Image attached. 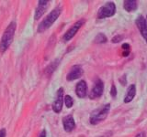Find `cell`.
I'll return each mask as SVG.
<instances>
[{
  "instance_id": "obj_18",
  "label": "cell",
  "mask_w": 147,
  "mask_h": 137,
  "mask_svg": "<svg viewBox=\"0 0 147 137\" xmlns=\"http://www.w3.org/2000/svg\"><path fill=\"white\" fill-rule=\"evenodd\" d=\"M121 48H122V50H123V52H122V55L124 57H126L128 56L129 54H130V51H131V46L125 43V44H123L121 46Z\"/></svg>"
},
{
  "instance_id": "obj_2",
  "label": "cell",
  "mask_w": 147,
  "mask_h": 137,
  "mask_svg": "<svg viewBox=\"0 0 147 137\" xmlns=\"http://www.w3.org/2000/svg\"><path fill=\"white\" fill-rule=\"evenodd\" d=\"M61 13H62V8L60 7H57L56 8H54L52 12H50L49 15L40 23V25L38 27V32L41 33V32H43L46 29H48L49 27L52 26L55 21H56V19L59 17V16L61 15Z\"/></svg>"
},
{
  "instance_id": "obj_5",
  "label": "cell",
  "mask_w": 147,
  "mask_h": 137,
  "mask_svg": "<svg viewBox=\"0 0 147 137\" xmlns=\"http://www.w3.org/2000/svg\"><path fill=\"white\" fill-rule=\"evenodd\" d=\"M103 89H104V84L101 80L98 79L96 80L93 88H92L90 93H89V98L92 100L99 98L101 95L103 94Z\"/></svg>"
},
{
  "instance_id": "obj_4",
  "label": "cell",
  "mask_w": 147,
  "mask_h": 137,
  "mask_svg": "<svg viewBox=\"0 0 147 137\" xmlns=\"http://www.w3.org/2000/svg\"><path fill=\"white\" fill-rule=\"evenodd\" d=\"M115 12H116V6L113 2H108L103 7L99 8L98 12V18L102 19V18L112 17Z\"/></svg>"
},
{
  "instance_id": "obj_13",
  "label": "cell",
  "mask_w": 147,
  "mask_h": 137,
  "mask_svg": "<svg viewBox=\"0 0 147 137\" xmlns=\"http://www.w3.org/2000/svg\"><path fill=\"white\" fill-rule=\"evenodd\" d=\"M135 93H136V87L134 84H131L129 86V88L127 90V94L125 96V98H124V102H131L132 99L134 98L135 96Z\"/></svg>"
},
{
  "instance_id": "obj_12",
  "label": "cell",
  "mask_w": 147,
  "mask_h": 137,
  "mask_svg": "<svg viewBox=\"0 0 147 137\" xmlns=\"http://www.w3.org/2000/svg\"><path fill=\"white\" fill-rule=\"evenodd\" d=\"M76 93L79 98H85L87 94V85L85 80H81L76 84Z\"/></svg>"
},
{
  "instance_id": "obj_25",
  "label": "cell",
  "mask_w": 147,
  "mask_h": 137,
  "mask_svg": "<svg viewBox=\"0 0 147 137\" xmlns=\"http://www.w3.org/2000/svg\"><path fill=\"white\" fill-rule=\"evenodd\" d=\"M146 18H147V16H146Z\"/></svg>"
},
{
  "instance_id": "obj_20",
  "label": "cell",
  "mask_w": 147,
  "mask_h": 137,
  "mask_svg": "<svg viewBox=\"0 0 147 137\" xmlns=\"http://www.w3.org/2000/svg\"><path fill=\"white\" fill-rule=\"evenodd\" d=\"M110 95L112 96V98H115L117 95V90H116V87L115 85H112L111 86V90H110Z\"/></svg>"
},
{
  "instance_id": "obj_15",
  "label": "cell",
  "mask_w": 147,
  "mask_h": 137,
  "mask_svg": "<svg viewBox=\"0 0 147 137\" xmlns=\"http://www.w3.org/2000/svg\"><path fill=\"white\" fill-rule=\"evenodd\" d=\"M58 65H59V59H55L53 62H52L47 68H46V70H45L46 74H47V75L52 74V73L55 70V68H57Z\"/></svg>"
},
{
  "instance_id": "obj_8",
  "label": "cell",
  "mask_w": 147,
  "mask_h": 137,
  "mask_svg": "<svg viewBox=\"0 0 147 137\" xmlns=\"http://www.w3.org/2000/svg\"><path fill=\"white\" fill-rule=\"evenodd\" d=\"M135 23H136L137 27L139 29V30L141 32V35L142 36V38L145 39L146 43H147V24H146L145 18L142 16L138 17Z\"/></svg>"
},
{
  "instance_id": "obj_6",
  "label": "cell",
  "mask_w": 147,
  "mask_h": 137,
  "mask_svg": "<svg viewBox=\"0 0 147 137\" xmlns=\"http://www.w3.org/2000/svg\"><path fill=\"white\" fill-rule=\"evenodd\" d=\"M63 100H64V98H63V89L60 88L57 90L56 98H55L54 102L53 103V110L54 112L59 113L60 112L62 111Z\"/></svg>"
},
{
  "instance_id": "obj_22",
  "label": "cell",
  "mask_w": 147,
  "mask_h": 137,
  "mask_svg": "<svg viewBox=\"0 0 147 137\" xmlns=\"http://www.w3.org/2000/svg\"><path fill=\"white\" fill-rule=\"evenodd\" d=\"M7 135V132H6V129H1L0 130V137H6Z\"/></svg>"
},
{
  "instance_id": "obj_24",
  "label": "cell",
  "mask_w": 147,
  "mask_h": 137,
  "mask_svg": "<svg viewBox=\"0 0 147 137\" xmlns=\"http://www.w3.org/2000/svg\"><path fill=\"white\" fill-rule=\"evenodd\" d=\"M135 137H145V132H139Z\"/></svg>"
},
{
  "instance_id": "obj_17",
  "label": "cell",
  "mask_w": 147,
  "mask_h": 137,
  "mask_svg": "<svg viewBox=\"0 0 147 137\" xmlns=\"http://www.w3.org/2000/svg\"><path fill=\"white\" fill-rule=\"evenodd\" d=\"M64 103H65L67 108H71L73 106L74 100H73V98L71 97L70 95H66L65 97H64Z\"/></svg>"
},
{
  "instance_id": "obj_19",
  "label": "cell",
  "mask_w": 147,
  "mask_h": 137,
  "mask_svg": "<svg viewBox=\"0 0 147 137\" xmlns=\"http://www.w3.org/2000/svg\"><path fill=\"white\" fill-rule=\"evenodd\" d=\"M123 39V37L121 36V35H117V36H115L114 38L112 39V42L113 43H118V42H119L121 39Z\"/></svg>"
},
{
  "instance_id": "obj_9",
  "label": "cell",
  "mask_w": 147,
  "mask_h": 137,
  "mask_svg": "<svg viewBox=\"0 0 147 137\" xmlns=\"http://www.w3.org/2000/svg\"><path fill=\"white\" fill-rule=\"evenodd\" d=\"M82 74H83L82 68L79 65H76L71 68L70 71H69V73L66 76V79L69 81H72L74 80H76L78 78H80L82 76Z\"/></svg>"
},
{
  "instance_id": "obj_3",
  "label": "cell",
  "mask_w": 147,
  "mask_h": 137,
  "mask_svg": "<svg viewBox=\"0 0 147 137\" xmlns=\"http://www.w3.org/2000/svg\"><path fill=\"white\" fill-rule=\"evenodd\" d=\"M109 110H110V104L108 103V104L103 105V106H101L98 109H96L95 111L92 112V113L90 114V118H89V122L91 124L96 125L102 121H104L108 116Z\"/></svg>"
},
{
  "instance_id": "obj_16",
  "label": "cell",
  "mask_w": 147,
  "mask_h": 137,
  "mask_svg": "<svg viewBox=\"0 0 147 137\" xmlns=\"http://www.w3.org/2000/svg\"><path fill=\"white\" fill-rule=\"evenodd\" d=\"M107 41V37H106L103 33H99L96 36L95 38V42L96 43H105Z\"/></svg>"
},
{
  "instance_id": "obj_10",
  "label": "cell",
  "mask_w": 147,
  "mask_h": 137,
  "mask_svg": "<svg viewBox=\"0 0 147 137\" xmlns=\"http://www.w3.org/2000/svg\"><path fill=\"white\" fill-rule=\"evenodd\" d=\"M63 124L64 131L70 132H72L76 127V122H75V119H74L73 115H66L63 118Z\"/></svg>"
},
{
  "instance_id": "obj_11",
  "label": "cell",
  "mask_w": 147,
  "mask_h": 137,
  "mask_svg": "<svg viewBox=\"0 0 147 137\" xmlns=\"http://www.w3.org/2000/svg\"><path fill=\"white\" fill-rule=\"evenodd\" d=\"M38 7L36 8V11H35V16L34 18L36 20H38L39 18H40V17L43 15L44 12L46 11V9L48 7V5H49V1H43V0H40L38 2Z\"/></svg>"
},
{
  "instance_id": "obj_14",
  "label": "cell",
  "mask_w": 147,
  "mask_h": 137,
  "mask_svg": "<svg viewBox=\"0 0 147 137\" xmlns=\"http://www.w3.org/2000/svg\"><path fill=\"white\" fill-rule=\"evenodd\" d=\"M124 9L128 12H132L137 9V2L134 0L124 1Z\"/></svg>"
},
{
  "instance_id": "obj_1",
  "label": "cell",
  "mask_w": 147,
  "mask_h": 137,
  "mask_svg": "<svg viewBox=\"0 0 147 137\" xmlns=\"http://www.w3.org/2000/svg\"><path fill=\"white\" fill-rule=\"evenodd\" d=\"M17 29V24L16 22H10L6 30L4 31V34L1 38V41H0V52L4 53L6 50L10 47V45L13 41L14 35H15Z\"/></svg>"
},
{
  "instance_id": "obj_21",
  "label": "cell",
  "mask_w": 147,
  "mask_h": 137,
  "mask_svg": "<svg viewBox=\"0 0 147 137\" xmlns=\"http://www.w3.org/2000/svg\"><path fill=\"white\" fill-rule=\"evenodd\" d=\"M119 82L122 84V85H125L126 84V75H123L122 77H121V79H119Z\"/></svg>"
},
{
  "instance_id": "obj_23",
  "label": "cell",
  "mask_w": 147,
  "mask_h": 137,
  "mask_svg": "<svg viewBox=\"0 0 147 137\" xmlns=\"http://www.w3.org/2000/svg\"><path fill=\"white\" fill-rule=\"evenodd\" d=\"M39 137H46V131L45 130H42L40 132V134L39 135Z\"/></svg>"
},
{
  "instance_id": "obj_7",
  "label": "cell",
  "mask_w": 147,
  "mask_h": 137,
  "mask_svg": "<svg viewBox=\"0 0 147 137\" xmlns=\"http://www.w3.org/2000/svg\"><path fill=\"white\" fill-rule=\"evenodd\" d=\"M84 24V20H79V21H77L75 25H74L70 29H69L65 34L63 35V41H69L71 39L74 38V36H75L76 33H77V31L79 30V29L81 27V26Z\"/></svg>"
}]
</instances>
